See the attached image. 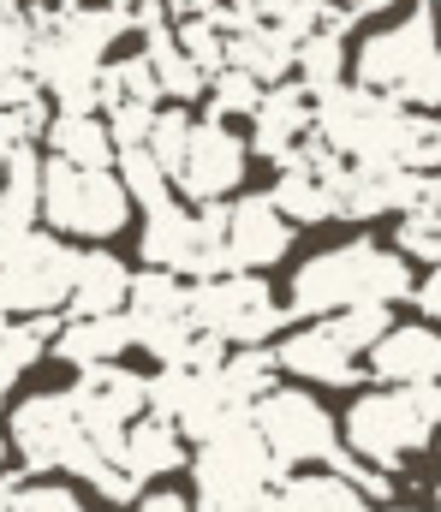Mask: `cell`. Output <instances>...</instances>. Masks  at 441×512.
<instances>
[{
  "label": "cell",
  "mask_w": 441,
  "mask_h": 512,
  "mask_svg": "<svg viewBox=\"0 0 441 512\" xmlns=\"http://www.w3.org/2000/svg\"><path fill=\"white\" fill-rule=\"evenodd\" d=\"M293 54L298 42L287 36H275V30H239V36H227V66L233 72H245L251 84H263V90H275V84H287L293 78Z\"/></svg>",
  "instance_id": "obj_22"
},
{
  "label": "cell",
  "mask_w": 441,
  "mask_h": 512,
  "mask_svg": "<svg viewBox=\"0 0 441 512\" xmlns=\"http://www.w3.org/2000/svg\"><path fill=\"white\" fill-rule=\"evenodd\" d=\"M293 233L281 215H275V203L269 197H239V203H227V262H233V274H263V268H275L281 256H293Z\"/></svg>",
  "instance_id": "obj_15"
},
{
  "label": "cell",
  "mask_w": 441,
  "mask_h": 512,
  "mask_svg": "<svg viewBox=\"0 0 441 512\" xmlns=\"http://www.w3.org/2000/svg\"><path fill=\"white\" fill-rule=\"evenodd\" d=\"M149 417L173 423L185 441H209L221 429V417H233L221 405V387H215V370L197 376V370H155L149 376Z\"/></svg>",
  "instance_id": "obj_13"
},
{
  "label": "cell",
  "mask_w": 441,
  "mask_h": 512,
  "mask_svg": "<svg viewBox=\"0 0 441 512\" xmlns=\"http://www.w3.org/2000/svg\"><path fill=\"white\" fill-rule=\"evenodd\" d=\"M132 512H191V501H185V495H173V489H149Z\"/></svg>",
  "instance_id": "obj_37"
},
{
  "label": "cell",
  "mask_w": 441,
  "mask_h": 512,
  "mask_svg": "<svg viewBox=\"0 0 441 512\" xmlns=\"http://www.w3.org/2000/svg\"><path fill=\"white\" fill-rule=\"evenodd\" d=\"M215 387H221V405L245 417L257 399H269V393L281 387L275 352H269V346H239V352H227L221 370H215Z\"/></svg>",
  "instance_id": "obj_21"
},
{
  "label": "cell",
  "mask_w": 441,
  "mask_h": 512,
  "mask_svg": "<svg viewBox=\"0 0 441 512\" xmlns=\"http://www.w3.org/2000/svg\"><path fill=\"white\" fill-rule=\"evenodd\" d=\"M293 84H304L310 96L346 84V42L328 36V30H310V36L298 42V54H293Z\"/></svg>",
  "instance_id": "obj_27"
},
{
  "label": "cell",
  "mask_w": 441,
  "mask_h": 512,
  "mask_svg": "<svg viewBox=\"0 0 441 512\" xmlns=\"http://www.w3.org/2000/svg\"><path fill=\"white\" fill-rule=\"evenodd\" d=\"M203 96H209V120H221V126H227V120H239V114L251 120V114L263 108V84H251V78H245V72H233V66H221V72L209 78V90H203Z\"/></svg>",
  "instance_id": "obj_30"
},
{
  "label": "cell",
  "mask_w": 441,
  "mask_h": 512,
  "mask_svg": "<svg viewBox=\"0 0 441 512\" xmlns=\"http://www.w3.org/2000/svg\"><path fill=\"white\" fill-rule=\"evenodd\" d=\"M30 42H36L30 6H24V0H0V78L30 66Z\"/></svg>",
  "instance_id": "obj_32"
},
{
  "label": "cell",
  "mask_w": 441,
  "mask_h": 512,
  "mask_svg": "<svg viewBox=\"0 0 441 512\" xmlns=\"http://www.w3.org/2000/svg\"><path fill=\"white\" fill-rule=\"evenodd\" d=\"M120 465H126V477L149 489L155 477H173L179 465H191V453H185V435L173 429V423H161V417H138L132 429H126V441H120V453H114Z\"/></svg>",
  "instance_id": "obj_18"
},
{
  "label": "cell",
  "mask_w": 441,
  "mask_h": 512,
  "mask_svg": "<svg viewBox=\"0 0 441 512\" xmlns=\"http://www.w3.org/2000/svg\"><path fill=\"white\" fill-rule=\"evenodd\" d=\"M54 358H66L78 376L84 370H102V364H120V352H132V322L126 316H96V322H60Z\"/></svg>",
  "instance_id": "obj_20"
},
{
  "label": "cell",
  "mask_w": 441,
  "mask_h": 512,
  "mask_svg": "<svg viewBox=\"0 0 441 512\" xmlns=\"http://www.w3.org/2000/svg\"><path fill=\"white\" fill-rule=\"evenodd\" d=\"M185 316L197 334L221 346H269L287 322L281 298L269 292L263 274H221V280H191L185 286Z\"/></svg>",
  "instance_id": "obj_4"
},
{
  "label": "cell",
  "mask_w": 441,
  "mask_h": 512,
  "mask_svg": "<svg viewBox=\"0 0 441 512\" xmlns=\"http://www.w3.org/2000/svg\"><path fill=\"white\" fill-rule=\"evenodd\" d=\"M436 507H441V483H436Z\"/></svg>",
  "instance_id": "obj_42"
},
{
  "label": "cell",
  "mask_w": 441,
  "mask_h": 512,
  "mask_svg": "<svg viewBox=\"0 0 441 512\" xmlns=\"http://www.w3.org/2000/svg\"><path fill=\"white\" fill-rule=\"evenodd\" d=\"M132 268L114 251H78L72 256V286H66V322H96V316H126Z\"/></svg>",
  "instance_id": "obj_17"
},
{
  "label": "cell",
  "mask_w": 441,
  "mask_h": 512,
  "mask_svg": "<svg viewBox=\"0 0 441 512\" xmlns=\"http://www.w3.org/2000/svg\"><path fill=\"white\" fill-rule=\"evenodd\" d=\"M173 48H179L203 78H215V72L227 66V36H221L209 18H185V24H173Z\"/></svg>",
  "instance_id": "obj_31"
},
{
  "label": "cell",
  "mask_w": 441,
  "mask_h": 512,
  "mask_svg": "<svg viewBox=\"0 0 441 512\" xmlns=\"http://www.w3.org/2000/svg\"><path fill=\"white\" fill-rule=\"evenodd\" d=\"M96 96H102V114L114 108H161V90H155V72H149V54L132 48V54H114L96 78Z\"/></svg>",
  "instance_id": "obj_25"
},
{
  "label": "cell",
  "mask_w": 441,
  "mask_h": 512,
  "mask_svg": "<svg viewBox=\"0 0 441 512\" xmlns=\"http://www.w3.org/2000/svg\"><path fill=\"white\" fill-rule=\"evenodd\" d=\"M441 429V382L436 387H358V399L346 405L340 417V447L382 471V477H400Z\"/></svg>",
  "instance_id": "obj_2"
},
{
  "label": "cell",
  "mask_w": 441,
  "mask_h": 512,
  "mask_svg": "<svg viewBox=\"0 0 441 512\" xmlns=\"http://www.w3.org/2000/svg\"><path fill=\"white\" fill-rule=\"evenodd\" d=\"M275 370L293 376V382H316V387H364V346L346 334L340 316L328 322H304L293 334H281L275 346Z\"/></svg>",
  "instance_id": "obj_10"
},
{
  "label": "cell",
  "mask_w": 441,
  "mask_h": 512,
  "mask_svg": "<svg viewBox=\"0 0 441 512\" xmlns=\"http://www.w3.org/2000/svg\"><path fill=\"white\" fill-rule=\"evenodd\" d=\"M400 251L441 268V215H406L400 221Z\"/></svg>",
  "instance_id": "obj_34"
},
{
  "label": "cell",
  "mask_w": 441,
  "mask_h": 512,
  "mask_svg": "<svg viewBox=\"0 0 441 512\" xmlns=\"http://www.w3.org/2000/svg\"><path fill=\"white\" fill-rule=\"evenodd\" d=\"M78 447V411L72 393H30L6 411V453H18L24 477L66 471V453Z\"/></svg>",
  "instance_id": "obj_11"
},
{
  "label": "cell",
  "mask_w": 441,
  "mask_h": 512,
  "mask_svg": "<svg viewBox=\"0 0 441 512\" xmlns=\"http://www.w3.org/2000/svg\"><path fill=\"white\" fill-rule=\"evenodd\" d=\"M161 6H167V18H173V24H185V18H203L215 0H161Z\"/></svg>",
  "instance_id": "obj_38"
},
{
  "label": "cell",
  "mask_w": 441,
  "mask_h": 512,
  "mask_svg": "<svg viewBox=\"0 0 441 512\" xmlns=\"http://www.w3.org/2000/svg\"><path fill=\"white\" fill-rule=\"evenodd\" d=\"M275 501H281V512H370L364 495L346 477H334V471H293V477H281Z\"/></svg>",
  "instance_id": "obj_23"
},
{
  "label": "cell",
  "mask_w": 441,
  "mask_h": 512,
  "mask_svg": "<svg viewBox=\"0 0 441 512\" xmlns=\"http://www.w3.org/2000/svg\"><path fill=\"white\" fill-rule=\"evenodd\" d=\"M412 304H418V310H424L430 322H441V268H430V274H424V280L412 286Z\"/></svg>",
  "instance_id": "obj_36"
},
{
  "label": "cell",
  "mask_w": 441,
  "mask_h": 512,
  "mask_svg": "<svg viewBox=\"0 0 441 512\" xmlns=\"http://www.w3.org/2000/svg\"><path fill=\"white\" fill-rule=\"evenodd\" d=\"M132 6H144V0H108V12H120V18H126Z\"/></svg>",
  "instance_id": "obj_40"
},
{
  "label": "cell",
  "mask_w": 441,
  "mask_h": 512,
  "mask_svg": "<svg viewBox=\"0 0 441 512\" xmlns=\"http://www.w3.org/2000/svg\"><path fill=\"white\" fill-rule=\"evenodd\" d=\"M54 120V108L48 102H30V108H12V114H0V161H12L18 149H36L42 143V131Z\"/></svg>",
  "instance_id": "obj_33"
},
{
  "label": "cell",
  "mask_w": 441,
  "mask_h": 512,
  "mask_svg": "<svg viewBox=\"0 0 441 512\" xmlns=\"http://www.w3.org/2000/svg\"><path fill=\"white\" fill-rule=\"evenodd\" d=\"M114 179H120L126 203L144 209V215H155V209L173 203V179L149 161V149H120V155H114Z\"/></svg>",
  "instance_id": "obj_28"
},
{
  "label": "cell",
  "mask_w": 441,
  "mask_h": 512,
  "mask_svg": "<svg viewBox=\"0 0 441 512\" xmlns=\"http://www.w3.org/2000/svg\"><path fill=\"white\" fill-rule=\"evenodd\" d=\"M42 221L54 239H114L132 221V203L114 173H84L66 161H42Z\"/></svg>",
  "instance_id": "obj_6"
},
{
  "label": "cell",
  "mask_w": 441,
  "mask_h": 512,
  "mask_svg": "<svg viewBox=\"0 0 441 512\" xmlns=\"http://www.w3.org/2000/svg\"><path fill=\"white\" fill-rule=\"evenodd\" d=\"M322 6H340V12H352V18H370V12H388L394 0H322Z\"/></svg>",
  "instance_id": "obj_39"
},
{
  "label": "cell",
  "mask_w": 441,
  "mask_h": 512,
  "mask_svg": "<svg viewBox=\"0 0 441 512\" xmlns=\"http://www.w3.org/2000/svg\"><path fill=\"white\" fill-rule=\"evenodd\" d=\"M18 512H90V507H84V495L66 489V483H24Z\"/></svg>",
  "instance_id": "obj_35"
},
{
  "label": "cell",
  "mask_w": 441,
  "mask_h": 512,
  "mask_svg": "<svg viewBox=\"0 0 441 512\" xmlns=\"http://www.w3.org/2000/svg\"><path fill=\"white\" fill-rule=\"evenodd\" d=\"M370 512H412V507H370Z\"/></svg>",
  "instance_id": "obj_41"
},
{
  "label": "cell",
  "mask_w": 441,
  "mask_h": 512,
  "mask_svg": "<svg viewBox=\"0 0 441 512\" xmlns=\"http://www.w3.org/2000/svg\"><path fill=\"white\" fill-rule=\"evenodd\" d=\"M364 376L376 387H436L441 382V334L430 322H394L364 352Z\"/></svg>",
  "instance_id": "obj_14"
},
{
  "label": "cell",
  "mask_w": 441,
  "mask_h": 512,
  "mask_svg": "<svg viewBox=\"0 0 441 512\" xmlns=\"http://www.w3.org/2000/svg\"><path fill=\"white\" fill-rule=\"evenodd\" d=\"M42 143H48V161L84 167V173H114V155H120L102 114H54Z\"/></svg>",
  "instance_id": "obj_19"
},
{
  "label": "cell",
  "mask_w": 441,
  "mask_h": 512,
  "mask_svg": "<svg viewBox=\"0 0 441 512\" xmlns=\"http://www.w3.org/2000/svg\"><path fill=\"white\" fill-rule=\"evenodd\" d=\"M287 471L269 459V447L257 441L251 429V411L239 417H221V429L209 441H197L191 453V483H197V501H257L281 483Z\"/></svg>",
  "instance_id": "obj_7"
},
{
  "label": "cell",
  "mask_w": 441,
  "mask_h": 512,
  "mask_svg": "<svg viewBox=\"0 0 441 512\" xmlns=\"http://www.w3.org/2000/svg\"><path fill=\"white\" fill-rule=\"evenodd\" d=\"M72 245L54 233H24L18 245L0 251V316L30 322V316H66V286H72Z\"/></svg>",
  "instance_id": "obj_8"
},
{
  "label": "cell",
  "mask_w": 441,
  "mask_h": 512,
  "mask_svg": "<svg viewBox=\"0 0 441 512\" xmlns=\"http://www.w3.org/2000/svg\"><path fill=\"white\" fill-rule=\"evenodd\" d=\"M346 66L358 72V90L388 96L406 114H436L441 108V24H436V12L418 6L412 18H400L388 30H370Z\"/></svg>",
  "instance_id": "obj_3"
},
{
  "label": "cell",
  "mask_w": 441,
  "mask_h": 512,
  "mask_svg": "<svg viewBox=\"0 0 441 512\" xmlns=\"http://www.w3.org/2000/svg\"><path fill=\"white\" fill-rule=\"evenodd\" d=\"M412 262L400 251H388V245H370V239H358V245H334V251L310 256V262H298L293 268V298L281 304L287 310V322H328V316H340V310H358V304H382V310H394L400 298H412Z\"/></svg>",
  "instance_id": "obj_1"
},
{
  "label": "cell",
  "mask_w": 441,
  "mask_h": 512,
  "mask_svg": "<svg viewBox=\"0 0 441 512\" xmlns=\"http://www.w3.org/2000/svg\"><path fill=\"white\" fill-rule=\"evenodd\" d=\"M144 54H149V72H155V90H161V102L167 108H191L203 90H209V78L173 48V30H161V36H144Z\"/></svg>",
  "instance_id": "obj_26"
},
{
  "label": "cell",
  "mask_w": 441,
  "mask_h": 512,
  "mask_svg": "<svg viewBox=\"0 0 441 512\" xmlns=\"http://www.w3.org/2000/svg\"><path fill=\"white\" fill-rule=\"evenodd\" d=\"M245 137L221 120H197L191 126V143H185V161L173 173V191L191 203V209H209V203H227L239 185H245Z\"/></svg>",
  "instance_id": "obj_12"
},
{
  "label": "cell",
  "mask_w": 441,
  "mask_h": 512,
  "mask_svg": "<svg viewBox=\"0 0 441 512\" xmlns=\"http://www.w3.org/2000/svg\"><path fill=\"white\" fill-rule=\"evenodd\" d=\"M191 126H197V114H191V108H155V126H149L144 149H149V161H155L167 179H173V173H179V161H185Z\"/></svg>",
  "instance_id": "obj_29"
},
{
  "label": "cell",
  "mask_w": 441,
  "mask_h": 512,
  "mask_svg": "<svg viewBox=\"0 0 441 512\" xmlns=\"http://www.w3.org/2000/svg\"><path fill=\"white\" fill-rule=\"evenodd\" d=\"M72 411H78V435L102 453H120L126 429L149 417V376L126 370V364H102V370H84L72 387Z\"/></svg>",
  "instance_id": "obj_9"
},
{
  "label": "cell",
  "mask_w": 441,
  "mask_h": 512,
  "mask_svg": "<svg viewBox=\"0 0 441 512\" xmlns=\"http://www.w3.org/2000/svg\"><path fill=\"white\" fill-rule=\"evenodd\" d=\"M310 120H316V96L287 78V84L263 90V108L251 114V143H245V149H257L263 161L287 167V155L310 137Z\"/></svg>",
  "instance_id": "obj_16"
},
{
  "label": "cell",
  "mask_w": 441,
  "mask_h": 512,
  "mask_svg": "<svg viewBox=\"0 0 441 512\" xmlns=\"http://www.w3.org/2000/svg\"><path fill=\"white\" fill-rule=\"evenodd\" d=\"M269 203H275V215L287 221V227H316V221H334V185L328 179H316V173H275V185L263 191Z\"/></svg>",
  "instance_id": "obj_24"
},
{
  "label": "cell",
  "mask_w": 441,
  "mask_h": 512,
  "mask_svg": "<svg viewBox=\"0 0 441 512\" xmlns=\"http://www.w3.org/2000/svg\"><path fill=\"white\" fill-rule=\"evenodd\" d=\"M251 429L287 477L293 471H328L334 453H340V417L304 387H275L269 399H257Z\"/></svg>",
  "instance_id": "obj_5"
}]
</instances>
